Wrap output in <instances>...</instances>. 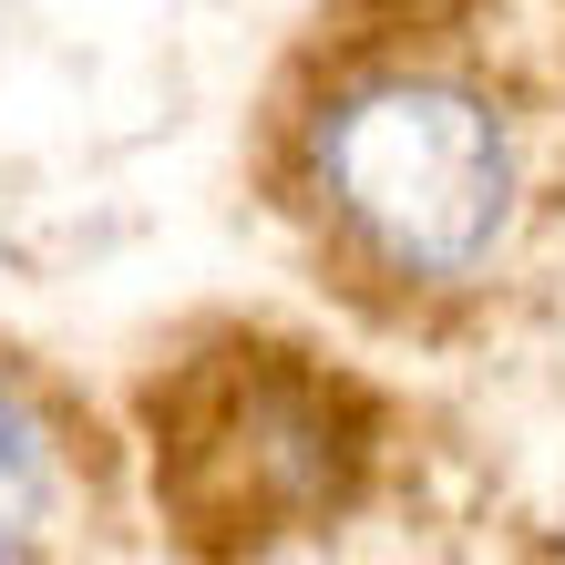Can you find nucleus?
Instances as JSON below:
<instances>
[{
    "label": "nucleus",
    "mask_w": 565,
    "mask_h": 565,
    "mask_svg": "<svg viewBox=\"0 0 565 565\" xmlns=\"http://www.w3.org/2000/svg\"><path fill=\"white\" fill-rule=\"evenodd\" d=\"M319 185L340 226L402 278L493 268L524 216L514 124L443 73H381L340 93V114L319 124Z\"/></svg>",
    "instance_id": "f257e3e1"
},
{
    "label": "nucleus",
    "mask_w": 565,
    "mask_h": 565,
    "mask_svg": "<svg viewBox=\"0 0 565 565\" xmlns=\"http://www.w3.org/2000/svg\"><path fill=\"white\" fill-rule=\"evenodd\" d=\"M62 514V452H52V422L0 381V555H31Z\"/></svg>",
    "instance_id": "f03ea898"
}]
</instances>
